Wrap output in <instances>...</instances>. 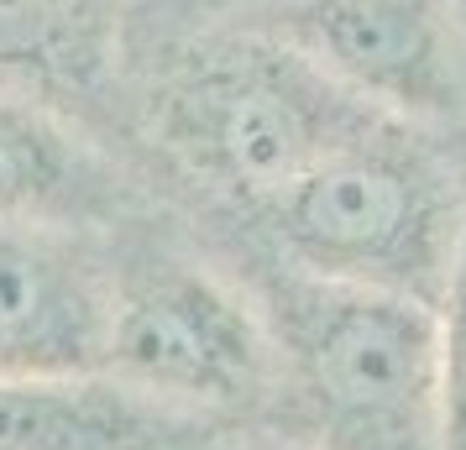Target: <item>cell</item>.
I'll return each instance as SVG.
<instances>
[{"mask_svg": "<svg viewBox=\"0 0 466 450\" xmlns=\"http://www.w3.org/2000/svg\"><path fill=\"white\" fill-rule=\"evenodd\" d=\"M241 278L278 351L268 425L309 450H441V309L299 273L262 246Z\"/></svg>", "mask_w": 466, "mask_h": 450, "instance_id": "cell-1", "label": "cell"}, {"mask_svg": "<svg viewBox=\"0 0 466 450\" xmlns=\"http://www.w3.org/2000/svg\"><path fill=\"white\" fill-rule=\"evenodd\" d=\"M142 121L178 178L247 220L388 115L252 22L163 47Z\"/></svg>", "mask_w": 466, "mask_h": 450, "instance_id": "cell-2", "label": "cell"}, {"mask_svg": "<svg viewBox=\"0 0 466 450\" xmlns=\"http://www.w3.org/2000/svg\"><path fill=\"white\" fill-rule=\"evenodd\" d=\"M247 231L299 273L441 309L466 236V168L424 126L378 121L247 215Z\"/></svg>", "mask_w": 466, "mask_h": 450, "instance_id": "cell-3", "label": "cell"}, {"mask_svg": "<svg viewBox=\"0 0 466 450\" xmlns=\"http://www.w3.org/2000/svg\"><path fill=\"white\" fill-rule=\"evenodd\" d=\"M106 377L226 425H268L278 351L247 278L189 257L157 225L110 236Z\"/></svg>", "mask_w": 466, "mask_h": 450, "instance_id": "cell-4", "label": "cell"}, {"mask_svg": "<svg viewBox=\"0 0 466 450\" xmlns=\"http://www.w3.org/2000/svg\"><path fill=\"white\" fill-rule=\"evenodd\" d=\"M257 26L403 126L466 115L461 0H273Z\"/></svg>", "mask_w": 466, "mask_h": 450, "instance_id": "cell-5", "label": "cell"}, {"mask_svg": "<svg viewBox=\"0 0 466 450\" xmlns=\"http://www.w3.org/2000/svg\"><path fill=\"white\" fill-rule=\"evenodd\" d=\"M110 341V236L0 225V383L95 377Z\"/></svg>", "mask_w": 466, "mask_h": 450, "instance_id": "cell-6", "label": "cell"}, {"mask_svg": "<svg viewBox=\"0 0 466 450\" xmlns=\"http://www.w3.org/2000/svg\"><path fill=\"white\" fill-rule=\"evenodd\" d=\"M0 225L127 236L152 225V199L64 110L0 89Z\"/></svg>", "mask_w": 466, "mask_h": 450, "instance_id": "cell-7", "label": "cell"}, {"mask_svg": "<svg viewBox=\"0 0 466 450\" xmlns=\"http://www.w3.org/2000/svg\"><path fill=\"white\" fill-rule=\"evenodd\" d=\"M236 425L95 377L0 383V450H215Z\"/></svg>", "mask_w": 466, "mask_h": 450, "instance_id": "cell-8", "label": "cell"}, {"mask_svg": "<svg viewBox=\"0 0 466 450\" xmlns=\"http://www.w3.org/2000/svg\"><path fill=\"white\" fill-rule=\"evenodd\" d=\"M106 0H0V74L85 85L116 47Z\"/></svg>", "mask_w": 466, "mask_h": 450, "instance_id": "cell-9", "label": "cell"}, {"mask_svg": "<svg viewBox=\"0 0 466 450\" xmlns=\"http://www.w3.org/2000/svg\"><path fill=\"white\" fill-rule=\"evenodd\" d=\"M441 387H445L441 450H466V236H461V257H456L451 294L441 304Z\"/></svg>", "mask_w": 466, "mask_h": 450, "instance_id": "cell-10", "label": "cell"}, {"mask_svg": "<svg viewBox=\"0 0 466 450\" xmlns=\"http://www.w3.org/2000/svg\"><path fill=\"white\" fill-rule=\"evenodd\" d=\"M215 450H309V445L278 425H236Z\"/></svg>", "mask_w": 466, "mask_h": 450, "instance_id": "cell-11", "label": "cell"}, {"mask_svg": "<svg viewBox=\"0 0 466 450\" xmlns=\"http://www.w3.org/2000/svg\"><path fill=\"white\" fill-rule=\"evenodd\" d=\"M262 5H273V0H262Z\"/></svg>", "mask_w": 466, "mask_h": 450, "instance_id": "cell-12", "label": "cell"}]
</instances>
